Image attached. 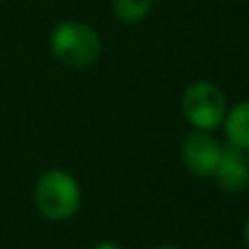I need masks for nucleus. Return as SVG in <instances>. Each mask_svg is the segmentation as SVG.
Masks as SVG:
<instances>
[{
    "label": "nucleus",
    "mask_w": 249,
    "mask_h": 249,
    "mask_svg": "<svg viewBox=\"0 0 249 249\" xmlns=\"http://www.w3.org/2000/svg\"><path fill=\"white\" fill-rule=\"evenodd\" d=\"M51 51L68 68H90L99 61L103 42L86 22H61L51 33Z\"/></svg>",
    "instance_id": "1"
},
{
    "label": "nucleus",
    "mask_w": 249,
    "mask_h": 249,
    "mask_svg": "<svg viewBox=\"0 0 249 249\" xmlns=\"http://www.w3.org/2000/svg\"><path fill=\"white\" fill-rule=\"evenodd\" d=\"M35 206L48 221H68L81 208V186L68 171H46L35 184Z\"/></svg>",
    "instance_id": "2"
},
{
    "label": "nucleus",
    "mask_w": 249,
    "mask_h": 249,
    "mask_svg": "<svg viewBox=\"0 0 249 249\" xmlns=\"http://www.w3.org/2000/svg\"><path fill=\"white\" fill-rule=\"evenodd\" d=\"M181 112L186 121L199 131H214L223 124L228 103L225 94L212 81H195L181 96Z\"/></svg>",
    "instance_id": "3"
},
{
    "label": "nucleus",
    "mask_w": 249,
    "mask_h": 249,
    "mask_svg": "<svg viewBox=\"0 0 249 249\" xmlns=\"http://www.w3.org/2000/svg\"><path fill=\"white\" fill-rule=\"evenodd\" d=\"M223 144L212 136V131H190L181 142V162L188 168L190 175L210 179L219 166Z\"/></svg>",
    "instance_id": "4"
},
{
    "label": "nucleus",
    "mask_w": 249,
    "mask_h": 249,
    "mask_svg": "<svg viewBox=\"0 0 249 249\" xmlns=\"http://www.w3.org/2000/svg\"><path fill=\"white\" fill-rule=\"evenodd\" d=\"M214 179L225 193H243L249 186V160L245 151L228 144L221 151L219 166L214 171Z\"/></svg>",
    "instance_id": "5"
},
{
    "label": "nucleus",
    "mask_w": 249,
    "mask_h": 249,
    "mask_svg": "<svg viewBox=\"0 0 249 249\" xmlns=\"http://www.w3.org/2000/svg\"><path fill=\"white\" fill-rule=\"evenodd\" d=\"M223 127L230 144L241 151H249V101H243L225 112Z\"/></svg>",
    "instance_id": "6"
},
{
    "label": "nucleus",
    "mask_w": 249,
    "mask_h": 249,
    "mask_svg": "<svg viewBox=\"0 0 249 249\" xmlns=\"http://www.w3.org/2000/svg\"><path fill=\"white\" fill-rule=\"evenodd\" d=\"M155 0H114V16L124 24H138L151 13Z\"/></svg>",
    "instance_id": "7"
},
{
    "label": "nucleus",
    "mask_w": 249,
    "mask_h": 249,
    "mask_svg": "<svg viewBox=\"0 0 249 249\" xmlns=\"http://www.w3.org/2000/svg\"><path fill=\"white\" fill-rule=\"evenodd\" d=\"M92 249H123L118 243H112V241H103V243H99V245H94Z\"/></svg>",
    "instance_id": "8"
},
{
    "label": "nucleus",
    "mask_w": 249,
    "mask_h": 249,
    "mask_svg": "<svg viewBox=\"0 0 249 249\" xmlns=\"http://www.w3.org/2000/svg\"><path fill=\"white\" fill-rule=\"evenodd\" d=\"M243 234H245V245L249 249V219L245 221V230H243Z\"/></svg>",
    "instance_id": "9"
},
{
    "label": "nucleus",
    "mask_w": 249,
    "mask_h": 249,
    "mask_svg": "<svg viewBox=\"0 0 249 249\" xmlns=\"http://www.w3.org/2000/svg\"><path fill=\"white\" fill-rule=\"evenodd\" d=\"M153 249H179V247H173V245H162V247H153Z\"/></svg>",
    "instance_id": "10"
}]
</instances>
